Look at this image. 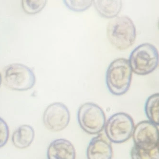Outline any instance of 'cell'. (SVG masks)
<instances>
[{
	"mask_svg": "<svg viewBox=\"0 0 159 159\" xmlns=\"http://www.w3.org/2000/svg\"><path fill=\"white\" fill-rule=\"evenodd\" d=\"M66 7L75 11H83L90 7L93 1H64Z\"/></svg>",
	"mask_w": 159,
	"mask_h": 159,
	"instance_id": "obj_16",
	"label": "cell"
},
{
	"mask_svg": "<svg viewBox=\"0 0 159 159\" xmlns=\"http://www.w3.org/2000/svg\"><path fill=\"white\" fill-rule=\"evenodd\" d=\"M47 3V1H22V7L27 14L34 15L41 11Z\"/></svg>",
	"mask_w": 159,
	"mask_h": 159,
	"instance_id": "obj_15",
	"label": "cell"
},
{
	"mask_svg": "<svg viewBox=\"0 0 159 159\" xmlns=\"http://www.w3.org/2000/svg\"><path fill=\"white\" fill-rule=\"evenodd\" d=\"M98 14L106 18H112L118 16L122 8L121 1H93Z\"/></svg>",
	"mask_w": 159,
	"mask_h": 159,
	"instance_id": "obj_12",
	"label": "cell"
},
{
	"mask_svg": "<svg viewBox=\"0 0 159 159\" xmlns=\"http://www.w3.org/2000/svg\"><path fill=\"white\" fill-rule=\"evenodd\" d=\"M104 128L107 137L110 142L122 143L132 136L134 123L130 115L125 113L119 112L109 118Z\"/></svg>",
	"mask_w": 159,
	"mask_h": 159,
	"instance_id": "obj_4",
	"label": "cell"
},
{
	"mask_svg": "<svg viewBox=\"0 0 159 159\" xmlns=\"http://www.w3.org/2000/svg\"><path fill=\"white\" fill-rule=\"evenodd\" d=\"M70 114L67 107L61 102L49 105L44 111L43 122L45 127L52 131H59L68 126Z\"/></svg>",
	"mask_w": 159,
	"mask_h": 159,
	"instance_id": "obj_7",
	"label": "cell"
},
{
	"mask_svg": "<svg viewBox=\"0 0 159 159\" xmlns=\"http://www.w3.org/2000/svg\"><path fill=\"white\" fill-rule=\"evenodd\" d=\"M4 81L6 87L11 90L26 91L35 85V77L31 68L25 65L15 63L5 68Z\"/></svg>",
	"mask_w": 159,
	"mask_h": 159,
	"instance_id": "obj_6",
	"label": "cell"
},
{
	"mask_svg": "<svg viewBox=\"0 0 159 159\" xmlns=\"http://www.w3.org/2000/svg\"><path fill=\"white\" fill-rule=\"evenodd\" d=\"M145 111L149 121L156 125L159 124V95L155 93L147 98L145 105Z\"/></svg>",
	"mask_w": 159,
	"mask_h": 159,
	"instance_id": "obj_13",
	"label": "cell"
},
{
	"mask_svg": "<svg viewBox=\"0 0 159 159\" xmlns=\"http://www.w3.org/2000/svg\"><path fill=\"white\" fill-rule=\"evenodd\" d=\"M34 138L33 128L29 125L19 127L13 133L12 142L15 147L19 149H25L32 143Z\"/></svg>",
	"mask_w": 159,
	"mask_h": 159,
	"instance_id": "obj_11",
	"label": "cell"
},
{
	"mask_svg": "<svg viewBox=\"0 0 159 159\" xmlns=\"http://www.w3.org/2000/svg\"><path fill=\"white\" fill-rule=\"evenodd\" d=\"M131 70L139 75H146L152 72L159 65V53L155 46L144 43L132 51L129 58Z\"/></svg>",
	"mask_w": 159,
	"mask_h": 159,
	"instance_id": "obj_3",
	"label": "cell"
},
{
	"mask_svg": "<svg viewBox=\"0 0 159 159\" xmlns=\"http://www.w3.org/2000/svg\"><path fill=\"white\" fill-rule=\"evenodd\" d=\"M9 130L5 121L0 118V148L3 147L8 140Z\"/></svg>",
	"mask_w": 159,
	"mask_h": 159,
	"instance_id": "obj_17",
	"label": "cell"
},
{
	"mask_svg": "<svg viewBox=\"0 0 159 159\" xmlns=\"http://www.w3.org/2000/svg\"><path fill=\"white\" fill-rule=\"evenodd\" d=\"M87 155L88 159H111L113 150L111 142L104 135L99 134L89 143Z\"/></svg>",
	"mask_w": 159,
	"mask_h": 159,
	"instance_id": "obj_9",
	"label": "cell"
},
{
	"mask_svg": "<svg viewBox=\"0 0 159 159\" xmlns=\"http://www.w3.org/2000/svg\"><path fill=\"white\" fill-rule=\"evenodd\" d=\"M2 83V75L0 73V87H1V85Z\"/></svg>",
	"mask_w": 159,
	"mask_h": 159,
	"instance_id": "obj_18",
	"label": "cell"
},
{
	"mask_svg": "<svg viewBox=\"0 0 159 159\" xmlns=\"http://www.w3.org/2000/svg\"><path fill=\"white\" fill-rule=\"evenodd\" d=\"M135 146L141 149L151 150L159 146V129L150 121L139 122L133 130Z\"/></svg>",
	"mask_w": 159,
	"mask_h": 159,
	"instance_id": "obj_8",
	"label": "cell"
},
{
	"mask_svg": "<svg viewBox=\"0 0 159 159\" xmlns=\"http://www.w3.org/2000/svg\"><path fill=\"white\" fill-rule=\"evenodd\" d=\"M107 34L109 41L114 48L123 50L129 48L135 42L136 29L130 18L121 16L109 22Z\"/></svg>",
	"mask_w": 159,
	"mask_h": 159,
	"instance_id": "obj_1",
	"label": "cell"
},
{
	"mask_svg": "<svg viewBox=\"0 0 159 159\" xmlns=\"http://www.w3.org/2000/svg\"><path fill=\"white\" fill-rule=\"evenodd\" d=\"M74 146L64 139H57L51 143L47 152L48 159H75Z\"/></svg>",
	"mask_w": 159,
	"mask_h": 159,
	"instance_id": "obj_10",
	"label": "cell"
},
{
	"mask_svg": "<svg viewBox=\"0 0 159 159\" xmlns=\"http://www.w3.org/2000/svg\"><path fill=\"white\" fill-rule=\"evenodd\" d=\"M78 122L81 128L86 133L97 134L103 130L105 126L104 112L96 104L87 102L79 107Z\"/></svg>",
	"mask_w": 159,
	"mask_h": 159,
	"instance_id": "obj_5",
	"label": "cell"
},
{
	"mask_svg": "<svg viewBox=\"0 0 159 159\" xmlns=\"http://www.w3.org/2000/svg\"><path fill=\"white\" fill-rule=\"evenodd\" d=\"M132 71L129 60L118 58L110 64L107 71L106 82L107 89L116 96L124 95L131 85Z\"/></svg>",
	"mask_w": 159,
	"mask_h": 159,
	"instance_id": "obj_2",
	"label": "cell"
},
{
	"mask_svg": "<svg viewBox=\"0 0 159 159\" xmlns=\"http://www.w3.org/2000/svg\"><path fill=\"white\" fill-rule=\"evenodd\" d=\"M131 157L132 159H159V146L147 150L134 145L131 149Z\"/></svg>",
	"mask_w": 159,
	"mask_h": 159,
	"instance_id": "obj_14",
	"label": "cell"
}]
</instances>
